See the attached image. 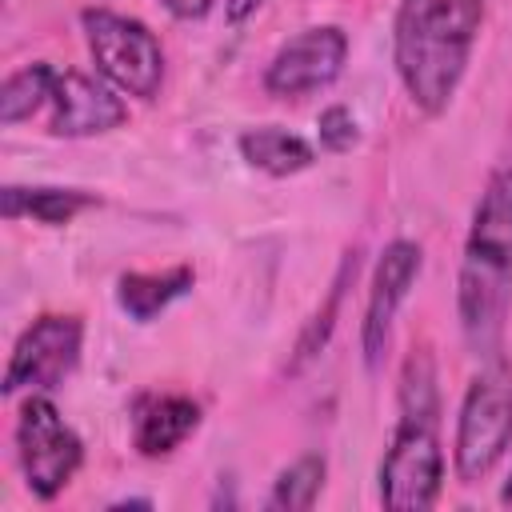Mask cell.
Returning a JSON list of instances; mask_svg holds the SVG:
<instances>
[{
  "mask_svg": "<svg viewBox=\"0 0 512 512\" xmlns=\"http://www.w3.org/2000/svg\"><path fill=\"white\" fill-rule=\"evenodd\" d=\"M236 148L252 168H260L268 176H292V172H304L312 164V144L288 128H272V124L240 132Z\"/></svg>",
  "mask_w": 512,
  "mask_h": 512,
  "instance_id": "cell-13",
  "label": "cell"
},
{
  "mask_svg": "<svg viewBox=\"0 0 512 512\" xmlns=\"http://www.w3.org/2000/svg\"><path fill=\"white\" fill-rule=\"evenodd\" d=\"M84 328L76 316H40L24 328L4 368V396L20 388H56L80 360Z\"/></svg>",
  "mask_w": 512,
  "mask_h": 512,
  "instance_id": "cell-7",
  "label": "cell"
},
{
  "mask_svg": "<svg viewBox=\"0 0 512 512\" xmlns=\"http://www.w3.org/2000/svg\"><path fill=\"white\" fill-rule=\"evenodd\" d=\"M192 280H196V272L188 264H176L164 272H124L116 280V300L132 320H152L176 296H184L192 288Z\"/></svg>",
  "mask_w": 512,
  "mask_h": 512,
  "instance_id": "cell-12",
  "label": "cell"
},
{
  "mask_svg": "<svg viewBox=\"0 0 512 512\" xmlns=\"http://www.w3.org/2000/svg\"><path fill=\"white\" fill-rule=\"evenodd\" d=\"M92 204H96V196L92 192H80V188H20V184H8L0 192L4 220L32 216L40 224H68L76 212H84Z\"/></svg>",
  "mask_w": 512,
  "mask_h": 512,
  "instance_id": "cell-14",
  "label": "cell"
},
{
  "mask_svg": "<svg viewBox=\"0 0 512 512\" xmlns=\"http://www.w3.org/2000/svg\"><path fill=\"white\" fill-rule=\"evenodd\" d=\"M16 460L20 472L32 488V496L52 500L56 492L68 488L84 460L80 436L64 424L56 404L48 396H28L20 416H16Z\"/></svg>",
  "mask_w": 512,
  "mask_h": 512,
  "instance_id": "cell-6",
  "label": "cell"
},
{
  "mask_svg": "<svg viewBox=\"0 0 512 512\" xmlns=\"http://www.w3.org/2000/svg\"><path fill=\"white\" fill-rule=\"evenodd\" d=\"M508 444H512V364L492 356L488 368H480V376L468 384L460 404L456 448H452L460 484L484 480Z\"/></svg>",
  "mask_w": 512,
  "mask_h": 512,
  "instance_id": "cell-4",
  "label": "cell"
},
{
  "mask_svg": "<svg viewBox=\"0 0 512 512\" xmlns=\"http://www.w3.org/2000/svg\"><path fill=\"white\" fill-rule=\"evenodd\" d=\"M200 424V404L188 396H144L132 412V444L144 456H168Z\"/></svg>",
  "mask_w": 512,
  "mask_h": 512,
  "instance_id": "cell-11",
  "label": "cell"
},
{
  "mask_svg": "<svg viewBox=\"0 0 512 512\" xmlns=\"http://www.w3.org/2000/svg\"><path fill=\"white\" fill-rule=\"evenodd\" d=\"M420 244L412 240H392L372 272V292H368V312H364V328H360V344H364V364L376 368L388 336H392V316L400 308V300L408 296L412 280L420 276Z\"/></svg>",
  "mask_w": 512,
  "mask_h": 512,
  "instance_id": "cell-9",
  "label": "cell"
},
{
  "mask_svg": "<svg viewBox=\"0 0 512 512\" xmlns=\"http://www.w3.org/2000/svg\"><path fill=\"white\" fill-rule=\"evenodd\" d=\"M52 92H56V68H48V64H24L0 88V120L4 124L28 120L44 100H52Z\"/></svg>",
  "mask_w": 512,
  "mask_h": 512,
  "instance_id": "cell-15",
  "label": "cell"
},
{
  "mask_svg": "<svg viewBox=\"0 0 512 512\" xmlns=\"http://www.w3.org/2000/svg\"><path fill=\"white\" fill-rule=\"evenodd\" d=\"M316 128H320V144H324L328 152H348V148L360 140V128H356V120H352V112H348L344 104L324 108Z\"/></svg>",
  "mask_w": 512,
  "mask_h": 512,
  "instance_id": "cell-18",
  "label": "cell"
},
{
  "mask_svg": "<svg viewBox=\"0 0 512 512\" xmlns=\"http://www.w3.org/2000/svg\"><path fill=\"white\" fill-rule=\"evenodd\" d=\"M348 56V36L336 24L324 28H304L300 36H292L264 72V88L272 96H304L316 88H328Z\"/></svg>",
  "mask_w": 512,
  "mask_h": 512,
  "instance_id": "cell-8",
  "label": "cell"
},
{
  "mask_svg": "<svg viewBox=\"0 0 512 512\" xmlns=\"http://www.w3.org/2000/svg\"><path fill=\"white\" fill-rule=\"evenodd\" d=\"M456 308L468 348L492 360L512 308V164L488 176L472 212L456 276Z\"/></svg>",
  "mask_w": 512,
  "mask_h": 512,
  "instance_id": "cell-1",
  "label": "cell"
},
{
  "mask_svg": "<svg viewBox=\"0 0 512 512\" xmlns=\"http://www.w3.org/2000/svg\"><path fill=\"white\" fill-rule=\"evenodd\" d=\"M260 4H264V0H228V4H224V16H228V24H240V20H248Z\"/></svg>",
  "mask_w": 512,
  "mask_h": 512,
  "instance_id": "cell-20",
  "label": "cell"
},
{
  "mask_svg": "<svg viewBox=\"0 0 512 512\" xmlns=\"http://www.w3.org/2000/svg\"><path fill=\"white\" fill-rule=\"evenodd\" d=\"M176 20H200L208 8H212V0H160Z\"/></svg>",
  "mask_w": 512,
  "mask_h": 512,
  "instance_id": "cell-19",
  "label": "cell"
},
{
  "mask_svg": "<svg viewBox=\"0 0 512 512\" xmlns=\"http://www.w3.org/2000/svg\"><path fill=\"white\" fill-rule=\"evenodd\" d=\"M324 472H328L324 456H300L296 464H288L276 476V484L268 492V508L272 512H304V508H312L320 488H324Z\"/></svg>",
  "mask_w": 512,
  "mask_h": 512,
  "instance_id": "cell-16",
  "label": "cell"
},
{
  "mask_svg": "<svg viewBox=\"0 0 512 512\" xmlns=\"http://www.w3.org/2000/svg\"><path fill=\"white\" fill-rule=\"evenodd\" d=\"M484 0H400L392 24V60L412 104L444 112L464 80Z\"/></svg>",
  "mask_w": 512,
  "mask_h": 512,
  "instance_id": "cell-2",
  "label": "cell"
},
{
  "mask_svg": "<svg viewBox=\"0 0 512 512\" xmlns=\"http://www.w3.org/2000/svg\"><path fill=\"white\" fill-rule=\"evenodd\" d=\"M356 272V256H348L344 264H340V272H336V280H332V288H328V300H324V308H316V316L304 324V332H300V344H296V360H292V372H300L324 344H328V336H332V324H336V312H340V296H344V284H348V276Z\"/></svg>",
  "mask_w": 512,
  "mask_h": 512,
  "instance_id": "cell-17",
  "label": "cell"
},
{
  "mask_svg": "<svg viewBox=\"0 0 512 512\" xmlns=\"http://www.w3.org/2000/svg\"><path fill=\"white\" fill-rule=\"evenodd\" d=\"M84 36H88V52L96 60V68L128 96L152 100L160 92L164 80V52L160 40L132 16L108 12V8H88L80 16Z\"/></svg>",
  "mask_w": 512,
  "mask_h": 512,
  "instance_id": "cell-5",
  "label": "cell"
},
{
  "mask_svg": "<svg viewBox=\"0 0 512 512\" xmlns=\"http://www.w3.org/2000/svg\"><path fill=\"white\" fill-rule=\"evenodd\" d=\"M444 480L440 396L428 352H412L400 372V424L380 464V500L400 512L432 508Z\"/></svg>",
  "mask_w": 512,
  "mask_h": 512,
  "instance_id": "cell-3",
  "label": "cell"
},
{
  "mask_svg": "<svg viewBox=\"0 0 512 512\" xmlns=\"http://www.w3.org/2000/svg\"><path fill=\"white\" fill-rule=\"evenodd\" d=\"M128 120V104L100 80L84 72H56L52 92V132L56 136H96Z\"/></svg>",
  "mask_w": 512,
  "mask_h": 512,
  "instance_id": "cell-10",
  "label": "cell"
},
{
  "mask_svg": "<svg viewBox=\"0 0 512 512\" xmlns=\"http://www.w3.org/2000/svg\"><path fill=\"white\" fill-rule=\"evenodd\" d=\"M500 500H508V504H512V472H508V484L500 488Z\"/></svg>",
  "mask_w": 512,
  "mask_h": 512,
  "instance_id": "cell-21",
  "label": "cell"
}]
</instances>
